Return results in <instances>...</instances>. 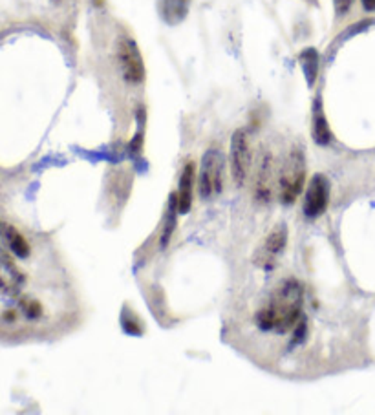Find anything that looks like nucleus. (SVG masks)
<instances>
[{
    "instance_id": "10",
    "label": "nucleus",
    "mask_w": 375,
    "mask_h": 415,
    "mask_svg": "<svg viewBox=\"0 0 375 415\" xmlns=\"http://www.w3.org/2000/svg\"><path fill=\"white\" fill-rule=\"evenodd\" d=\"M194 179H196V170L194 163H187L179 178V191H178V207L179 212L185 215L189 212L192 205V188H194Z\"/></svg>"
},
{
    "instance_id": "14",
    "label": "nucleus",
    "mask_w": 375,
    "mask_h": 415,
    "mask_svg": "<svg viewBox=\"0 0 375 415\" xmlns=\"http://www.w3.org/2000/svg\"><path fill=\"white\" fill-rule=\"evenodd\" d=\"M333 6H335V13L339 17H344L352 9L353 0H333Z\"/></svg>"
},
{
    "instance_id": "8",
    "label": "nucleus",
    "mask_w": 375,
    "mask_h": 415,
    "mask_svg": "<svg viewBox=\"0 0 375 415\" xmlns=\"http://www.w3.org/2000/svg\"><path fill=\"white\" fill-rule=\"evenodd\" d=\"M24 284L23 272L15 267V264L6 256L0 258V291H6L9 295L17 293Z\"/></svg>"
},
{
    "instance_id": "13",
    "label": "nucleus",
    "mask_w": 375,
    "mask_h": 415,
    "mask_svg": "<svg viewBox=\"0 0 375 415\" xmlns=\"http://www.w3.org/2000/svg\"><path fill=\"white\" fill-rule=\"evenodd\" d=\"M319 64H321V59H319V54L315 48H306L300 54V66H302L304 77L308 80V86H313L315 80H317Z\"/></svg>"
},
{
    "instance_id": "5",
    "label": "nucleus",
    "mask_w": 375,
    "mask_h": 415,
    "mask_svg": "<svg viewBox=\"0 0 375 415\" xmlns=\"http://www.w3.org/2000/svg\"><path fill=\"white\" fill-rule=\"evenodd\" d=\"M330 179L324 174H315L311 178L304 198V215L315 219L326 210L330 203Z\"/></svg>"
},
{
    "instance_id": "6",
    "label": "nucleus",
    "mask_w": 375,
    "mask_h": 415,
    "mask_svg": "<svg viewBox=\"0 0 375 415\" xmlns=\"http://www.w3.org/2000/svg\"><path fill=\"white\" fill-rule=\"evenodd\" d=\"M249 141L244 130H237L231 138V170L232 179L237 181L238 187L244 185L249 170Z\"/></svg>"
},
{
    "instance_id": "2",
    "label": "nucleus",
    "mask_w": 375,
    "mask_h": 415,
    "mask_svg": "<svg viewBox=\"0 0 375 415\" xmlns=\"http://www.w3.org/2000/svg\"><path fill=\"white\" fill-rule=\"evenodd\" d=\"M304 178H306V161L304 154L297 148L287 156L286 163L280 170V200L284 203H293L299 198L304 187Z\"/></svg>"
},
{
    "instance_id": "3",
    "label": "nucleus",
    "mask_w": 375,
    "mask_h": 415,
    "mask_svg": "<svg viewBox=\"0 0 375 415\" xmlns=\"http://www.w3.org/2000/svg\"><path fill=\"white\" fill-rule=\"evenodd\" d=\"M224 187V156L220 150H207L200 170V188L201 198H213L222 192Z\"/></svg>"
},
{
    "instance_id": "1",
    "label": "nucleus",
    "mask_w": 375,
    "mask_h": 415,
    "mask_svg": "<svg viewBox=\"0 0 375 415\" xmlns=\"http://www.w3.org/2000/svg\"><path fill=\"white\" fill-rule=\"evenodd\" d=\"M304 291L295 278L280 282L266 303L255 313L260 331H277L280 335L293 331L302 318Z\"/></svg>"
},
{
    "instance_id": "7",
    "label": "nucleus",
    "mask_w": 375,
    "mask_h": 415,
    "mask_svg": "<svg viewBox=\"0 0 375 415\" xmlns=\"http://www.w3.org/2000/svg\"><path fill=\"white\" fill-rule=\"evenodd\" d=\"M287 241V231L284 225H278L271 231L266 241H263L262 249H260V255L256 258V264L262 265V267H271L275 264V260L280 256V253L284 251Z\"/></svg>"
},
{
    "instance_id": "4",
    "label": "nucleus",
    "mask_w": 375,
    "mask_h": 415,
    "mask_svg": "<svg viewBox=\"0 0 375 415\" xmlns=\"http://www.w3.org/2000/svg\"><path fill=\"white\" fill-rule=\"evenodd\" d=\"M119 66L123 77L132 85H141L145 79V64L138 44L132 39H123L117 48Z\"/></svg>"
},
{
    "instance_id": "12",
    "label": "nucleus",
    "mask_w": 375,
    "mask_h": 415,
    "mask_svg": "<svg viewBox=\"0 0 375 415\" xmlns=\"http://www.w3.org/2000/svg\"><path fill=\"white\" fill-rule=\"evenodd\" d=\"M0 232H2V240L8 243L9 251H11L15 256H18V258H28V256H30V243H28L26 238H24L17 229L4 225Z\"/></svg>"
},
{
    "instance_id": "15",
    "label": "nucleus",
    "mask_w": 375,
    "mask_h": 415,
    "mask_svg": "<svg viewBox=\"0 0 375 415\" xmlns=\"http://www.w3.org/2000/svg\"><path fill=\"white\" fill-rule=\"evenodd\" d=\"M367 11H375V0H361Z\"/></svg>"
},
{
    "instance_id": "9",
    "label": "nucleus",
    "mask_w": 375,
    "mask_h": 415,
    "mask_svg": "<svg viewBox=\"0 0 375 415\" xmlns=\"http://www.w3.org/2000/svg\"><path fill=\"white\" fill-rule=\"evenodd\" d=\"M191 9V0H160V15L169 26L184 23Z\"/></svg>"
},
{
    "instance_id": "11",
    "label": "nucleus",
    "mask_w": 375,
    "mask_h": 415,
    "mask_svg": "<svg viewBox=\"0 0 375 415\" xmlns=\"http://www.w3.org/2000/svg\"><path fill=\"white\" fill-rule=\"evenodd\" d=\"M311 134L317 145H328L331 141V130L328 125L324 110H322L321 97L315 99L313 103V123H311Z\"/></svg>"
}]
</instances>
